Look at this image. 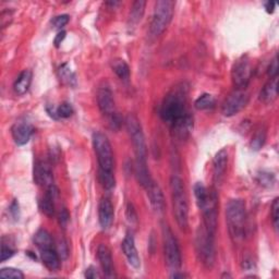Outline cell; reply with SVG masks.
<instances>
[{
    "label": "cell",
    "mask_w": 279,
    "mask_h": 279,
    "mask_svg": "<svg viewBox=\"0 0 279 279\" xmlns=\"http://www.w3.org/2000/svg\"><path fill=\"white\" fill-rule=\"evenodd\" d=\"M163 238H164V250L166 262L170 270L179 271L181 267V253L180 248L178 245L177 238L173 234V231L167 226H163Z\"/></svg>",
    "instance_id": "obj_9"
},
{
    "label": "cell",
    "mask_w": 279,
    "mask_h": 279,
    "mask_svg": "<svg viewBox=\"0 0 279 279\" xmlns=\"http://www.w3.org/2000/svg\"><path fill=\"white\" fill-rule=\"evenodd\" d=\"M114 206L108 199H103L98 206V221L103 229H109L114 223Z\"/></svg>",
    "instance_id": "obj_18"
},
{
    "label": "cell",
    "mask_w": 279,
    "mask_h": 279,
    "mask_svg": "<svg viewBox=\"0 0 279 279\" xmlns=\"http://www.w3.org/2000/svg\"><path fill=\"white\" fill-rule=\"evenodd\" d=\"M267 73H269L271 78H275V76H278V59H277V56L271 61L269 70H267Z\"/></svg>",
    "instance_id": "obj_38"
},
{
    "label": "cell",
    "mask_w": 279,
    "mask_h": 279,
    "mask_svg": "<svg viewBox=\"0 0 279 279\" xmlns=\"http://www.w3.org/2000/svg\"><path fill=\"white\" fill-rule=\"evenodd\" d=\"M126 127L131 139L135 153V163H147V147L141 123L134 115L129 114L126 118Z\"/></svg>",
    "instance_id": "obj_5"
},
{
    "label": "cell",
    "mask_w": 279,
    "mask_h": 279,
    "mask_svg": "<svg viewBox=\"0 0 279 279\" xmlns=\"http://www.w3.org/2000/svg\"><path fill=\"white\" fill-rule=\"evenodd\" d=\"M222 277H231L230 275H228V274H225V275H223Z\"/></svg>",
    "instance_id": "obj_48"
},
{
    "label": "cell",
    "mask_w": 279,
    "mask_h": 279,
    "mask_svg": "<svg viewBox=\"0 0 279 279\" xmlns=\"http://www.w3.org/2000/svg\"><path fill=\"white\" fill-rule=\"evenodd\" d=\"M70 17L68 14H61V15H57L52 19L51 23L53 28L59 29V31H62L63 26H66L69 23Z\"/></svg>",
    "instance_id": "obj_34"
},
{
    "label": "cell",
    "mask_w": 279,
    "mask_h": 279,
    "mask_svg": "<svg viewBox=\"0 0 279 279\" xmlns=\"http://www.w3.org/2000/svg\"><path fill=\"white\" fill-rule=\"evenodd\" d=\"M14 253H15L14 250H12V249H11L10 247H7L3 243V245L1 246V253H0V254H1V258H0V261H1V262H4V261H7V260L12 258Z\"/></svg>",
    "instance_id": "obj_36"
},
{
    "label": "cell",
    "mask_w": 279,
    "mask_h": 279,
    "mask_svg": "<svg viewBox=\"0 0 279 279\" xmlns=\"http://www.w3.org/2000/svg\"><path fill=\"white\" fill-rule=\"evenodd\" d=\"M170 189L177 224L180 229L187 230L189 226V206L185 182L180 177L173 176L170 179Z\"/></svg>",
    "instance_id": "obj_3"
},
{
    "label": "cell",
    "mask_w": 279,
    "mask_h": 279,
    "mask_svg": "<svg viewBox=\"0 0 279 279\" xmlns=\"http://www.w3.org/2000/svg\"><path fill=\"white\" fill-rule=\"evenodd\" d=\"M174 9L175 2L171 0H159L155 3L150 25V35L152 37H158L168 27L169 23L173 20Z\"/></svg>",
    "instance_id": "obj_4"
},
{
    "label": "cell",
    "mask_w": 279,
    "mask_h": 279,
    "mask_svg": "<svg viewBox=\"0 0 279 279\" xmlns=\"http://www.w3.org/2000/svg\"><path fill=\"white\" fill-rule=\"evenodd\" d=\"M188 277L186 274H183V273H179V271H175V273L173 275H171V278H186Z\"/></svg>",
    "instance_id": "obj_47"
},
{
    "label": "cell",
    "mask_w": 279,
    "mask_h": 279,
    "mask_svg": "<svg viewBox=\"0 0 279 279\" xmlns=\"http://www.w3.org/2000/svg\"><path fill=\"white\" fill-rule=\"evenodd\" d=\"M10 214L11 216H12L15 221H17L20 217V207H19V203H17V201L14 200L12 202V204L10 206Z\"/></svg>",
    "instance_id": "obj_40"
},
{
    "label": "cell",
    "mask_w": 279,
    "mask_h": 279,
    "mask_svg": "<svg viewBox=\"0 0 279 279\" xmlns=\"http://www.w3.org/2000/svg\"><path fill=\"white\" fill-rule=\"evenodd\" d=\"M145 5H146V2L143 1V0H136V1L133 2L132 7H131V11H130V14H129V25L130 26H135L139 24L140 21L142 20V17H143V15H144Z\"/></svg>",
    "instance_id": "obj_24"
},
{
    "label": "cell",
    "mask_w": 279,
    "mask_h": 279,
    "mask_svg": "<svg viewBox=\"0 0 279 279\" xmlns=\"http://www.w3.org/2000/svg\"><path fill=\"white\" fill-rule=\"evenodd\" d=\"M112 70L117 74V76L119 79L126 81L130 78V68L128 66V63L122 60V59H115L111 63Z\"/></svg>",
    "instance_id": "obj_26"
},
{
    "label": "cell",
    "mask_w": 279,
    "mask_h": 279,
    "mask_svg": "<svg viewBox=\"0 0 279 279\" xmlns=\"http://www.w3.org/2000/svg\"><path fill=\"white\" fill-rule=\"evenodd\" d=\"M145 190L152 209L157 214L163 213L165 210V199L162 189H160L157 183L153 180L150 185L145 188Z\"/></svg>",
    "instance_id": "obj_16"
},
{
    "label": "cell",
    "mask_w": 279,
    "mask_h": 279,
    "mask_svg": "<svg viewBox=\"0 0 279 279\" xmlns=\"http://www.w3.org/2000/svg\"><path fill=\"white\" fill-rule=\"evenodd\" d=\"M69 218H70L69 213H68V211L63 207V209L60 211V213H59V223H60V225H61V226H62L63 228L66 227V225L68 224Z\"/></svg>",
    "instance_id": "obj_41"
},
{
    "label": "cell",
    "mask_w": 279,
    "mask_h": 279,
    "mask_svg": "<svg viewBox=\"0 0 279 279\" xmlns=\"http://www.w3.org/2000/svg\"><path fill=\"white\" fill-rule=\"evenodd\" d=\"M249 103V94L245 90H236L226 98L223 105V115L226 117L235 116L245 108Z\"/></svg>",
    "instance_id": "obj_11"
},
{
    "label": "cell",
    "mask_w": 279,
    "mask_h": 279,
    "mask_svg": "<svg viewBox=\"0 0 279 279\" xmlns=\"http://www.w3.org/2000/svg\"><path fill=\"white\" fill-rule=\"evenodd\" d=\"M46 190L47 191H46L45 197L43 198V200L40 201V204H39L40 210L46 216L52 217L53 215H55V212H56L55 201L58 197V189L56 188L55 185H53Z\"/></svg>",
    "instance_id": "obj_20"
},
{
    "label": "cell",
    "mask_w": 279,
    "mask_h": 279,
    "mask_svg": "<svg viewBox=\"0 0 279 279\" xmlns=\"http://www.w3.org/2000/svg\"><path fill=\"white\" fill-rule=\"evenodd\" d=\"M73 107L70 103L64 102L57 108V114L59 118H69L73 115Z\"/></svg>",
    "instance_id": "obj_33"
},
{
    "label": "cell",
    "mask_w": 279,
    "mask_h": 279,
    "mask_svg": "<svg viewBox=\"0 0 279 279\" xmlns=\"http://www.w3.org/2000/svg\"><path fill=\"white\" fill-rule=\"evenodd\" d=\"M58 73H59V78H60V80L64 83V84H67L69 86L76 85L75 74L73 71L70 69V67L67 63H63L62 66H60V68L58 70Z\"/></svg>",
    "instance_id": "obj_27"
},
{
    "label": "cell",
    "mask_w": 279,
    "mask_h": 279,
    "mask_svg": "<svg viewBox=\"0 0 279 279\" xmlns=\"http://www.w3.org/2000/svg\"><path fill=\"white\" fill-rule=\"evenodd\" d=\"M34 128L29 122L26 120H19L16 121L12 129H11V133H12V138L15 142L16 145H25L27 142L31 139L33 134Z\"/></svg>",
    "instance_id": "obj_15"
},
{
    "label": "cell",
    "mask_w": 279,
    "mask_h": 279,
    "mask_svg": "<svg viewBox=\"0 0 279 279\" xmlns=\"http://www.w3.org/2000/svg\"><path fill=\"white\" fill-rule=\"evenodd\" d=\"M226 222L230 238L235 243L245 239L246 235V204L240 199L231 200L226 207Z\"/></svg>",
    "instance_id": "obj_2"
},
{
    "label": "cell",
    "mask_w": 279,
    "mask_h": 279,
    "mask_svg": "<svg viewBox=\"0 0 279 279\" xmlns=\"http://www.w3.org/2000/svg\"><path fill=\"white\" fill-rule=\"evenodd\" d=\"M66 31H59L58 34L56 35V37H55V40H53V43H55V46L56 47H59L60 46V44L63 41V39L66 38Z\"/></svg>",
    "instance_id": "obj_43"
},
{
    "label": "cell",
    "mask_w": 279,
    "mask_h": 279,
    "mask_svg": "<svg viewBox=\"0 0 279 279\" xmlns=\"http://www.w3.org/2000/svg\"><path fill=\"white\" fill-rule=\"evenodd\" d=\"M97 105L102 114L108 118V120H112L118 116L115 107V100L110 88L104 85L100 86L97 91Z\"/></svg>",
    "instance_id": "obj_12"
},
{
    "label": "cell",
    "mask_w": 279,
    "mask_h": 279,
    "mask_svg": "<svg viewBox=\"0 0 279 279\" xmlns=\"http://www.w3.org/2000/svg\"><path fill=\"white\" fill-rule=\"evenodd\" d=\"M97 258L102 266V270L104 272V275L107 278H116V272L114 266V261H112L111 253L109 249L105 245H100L97 249Z\"/></svg>",
    "instance_id": "obj_17"
},
{
    "label": "cell",
    "mask_w": 279,
    "mask_h": 279,
    "mask_svg": "<svg viewBox=\"0 0 279 279\" xmlns=\"http://www.w3.org/2000/svg\"><path fill=\"white\" fill-rule=\"evenodd\" d=\"M122 250L124 255H126L129 264L132 267H134V269H139L141 264L140 257H139L138 250H136L135 248L133 236L130 233L127 234V236L124 237V239L122 241Z\"/></svg>",
    "instance_id": "obj_19"
},
{
    "label": "cell",
    "mask_w": 279,
    "mask_h": 279,
    "mask_svg": "<svg viewBox=\"0 0 279 279\" xmlns=\"http://www.w3.org/2000/svg\"><path fill=\"white\" fill-rule=\"evenodd\" d=\"M195 248L199 259L206 267H212L215 263V245H214V235L206 230L203 226H200L195 235Z\"/></svg>",
    "instance_id": "obj_7"
},
{
    "label": "cell",
    "mask_w": 279,
    "mask_h": 279,
    "mask_svg": "<svg viewBox=\"0 0 279 279\" xmlns=\"http://www.w3.org/2000/svg\"><path fill=\"white\" fill-rule=\"evenodd\" d=\"M34 181L37 186L48 189L53 186V175L50 165L46 160H37L34 165Z\"/></svg>",
    "instance_id": "obj_13"
},
{
    "label": "cell",
    "mask_w": 279,
    "mask_h": 279,
    "mask_svg": "<svg viewBox=\"0 0 279 279\" xmlns=\"http://www.w3.org/2000/svg\"><path fill=\"white\" fill-rule=\"evenodd\" d=\"M275 7H276V2H274V1H269V2L265 4V9H266V11L269 13L274 12Z\"/></svg>",
    "instance_id": "obj_45"
},
{
    "label": "cell",
    "mask_w": 279,
    "mask_h": 279,
    "mask_svg": "<svg viewBox=\"0 0 279 279\" xmlns=\"http://www.w3.org/2000/svg\"><path fill=\"white\" fill-rule=\"evenodd\" d=\"M46 110L48 112V115L53 118V119H59L58 114H57V108H53V106H47L46 107Z\"/></svg>",
    "instance_id": "obj_44"
},
{
    "label": "cell",
    "mask_w": 279,
    "mask_h": 279,
    "mask_svg": "<svg viewBox=\"0 0 279 279\" xmlns=\"http://www.w3.org/2000/svg\"><path fill=\"white\" fill-rule=\"evenodd\" d=\"M228 165V152L227 150L219 151L215 157H214L213 162V181L214 185L216 187H221L224 181L225 175H226Z\"/></svg>",
    "instance_id": "obj_14"
},
{
    "label": "cell",
    "mask_w": 279,
    "mask_h": 279,
    "mask_svg": "<svg viewBox=\"0 0 279 279\" xmlns=\"http://www.w3.org/2000/svg\"><path fill=\"white\" fill-rule=\"evenodd\" d=\"M32 83V72L29 70L22 71L14 82L13 90L17 95H24Z\"/></svg>",
    "instance_id": "obj_23"
},
{
    "label": "cell",
    "mask_w": 279,
    "mask_h": 279,
    "mask_svg": "<svg viewBox=\"0 0 279 279\" xmlns=\"http://www.w3.org/2000/svg\"><path fill=\"white\" fill-rule=\"evenodd\" d=\"M98 179L102 186L106 190L114 189L116 186V179L114 173H107V171H98Z\"/></svg>",
    "instance_id": "obj_29"
},
{
    "label": "cell",
    "mask_w": 279,
    "mask_h": 279,
    "mask_svg": "<svg viewBox=\"0 0 279 279\" xmlns=\"http://www.w3.org/2000/svg\"><path fill=\"white\" fill-rule=\"evenodd\" d=\"M199 209L203 214L204 227L206 230L215 236L217 229V218H218V195L216 189H210L207 192V197L203 201Z\"/></svg>",
    "instance_id": "obj_8"
},
{
    "label": "cell",
    "mask_w": 279,
    "mask_h": 279,
    "mask_svg": "<svg viewBox=\"0 0 279 279\" xmlns=\"http://www.w3.org/2000/svg\"><path fill=\"white\" fill-rule=\"evenodd\" d=\"M34 243L39 250H44V249L53 248V241L51 236L47 233L45 229L38 230L34 236Z\"/></svg>",
    "instance_id": "obj_25"
},
{
    "label": "cell",
    "mask_w": 279,
    "mask_h": 279,
    "mask_svg": "<svg viewBox=\"0 0 279 279\" xmlns=\"http://www.w3.org/2000/svg\"><path fill=\"white\" fill-rule=\"evenodd\" d=\"M57 252L59 254V257H60V259H62V260L67 259V257H68V247L66 245V242H64V241H59L58 242Z\"/></svg>",
    "instance_id": "obj_39"
},
{
    "label": "cell",
    "mask_w": 279,
    "mask_h": 279,
    "mask_svg": "<svg viewBox=\"0 0 279 279\" xmlns=\"http://www.w3.org/2000/svg\"><path fill=\"white\" fill-rule=\"evenodd\" d=\"M258 181L262 185L263 187H267L270 188L275 182V176L271 174V173H265V171H262V173L258 175Z\"/></svg>",
    "instance_id": "obj_32"
},
{
    "label": "cell",
    "mask_w": 279,
    "mask_h": 279,
    "mask_svg": "<svg viewBox=\"0 0 279 279\" xmlns=\"http://www.w3.org/2000/svg\"><path fill=\"white\" fill-rule=\"evenodd\" d=\"M278 95V76L272 78L266 83L260 93V100L264 104H271L277 98Z\"/></svg>",
    "instance_id": "obj_21"
},
{
    "label": "cell",
    "mask_w": 279,
    "mask_h": 279,
    "mask_svg": "<svg viewBox=\"0 0 279 279\" xmlns=\"http://www.w3.org/2000/svg\"><path fill=\"white\" fill-rule=\"evenodd\" d=\"M266 141V129H259L253 135L251 141V147L254 151H260Z\"/></svg>",
    "instance_id": "obj_30"
},
{
    "label": "cell",
    "mask_w": 279,
    "mask_h": 279,
    "mask_svg": "<svg viewBox=\"0 0 279 279\" xmlns=\"http://www.w3.org/2000/svg\"><path fill=\"white\" fill-rule=\"evenodd\" d=\"M215 98H214L213 95L211 94H203L195 100L194 103V107L198 110H207V109H212L215 106Z\"/></svg>",
    "instance_id": "obj_28"
},
{
    "label": "cell",
    "mask_w": 279,
    "mask_h": 279,
    "mask_svg": "<svg viewBox=\"0 0 279 279\" xmlns=\"http://www.w3.org/2000/svg\"><path fill=\"white\" fill-rule=\"evenodd\" d=\"M252 76V67L250 60L247 57H242L238 61H236L231 71L234 85L237 90H245Z\"/></svg>",
    "instance_id": "obj_10"
},
{
    "label": "cell",
    "mask_w": 279,
    "mask_h": 279,
    "mask_svg": "<svg viewBox=\"0 0 279 279\" xmlns=\"http://www.w3.org/2000/svg\"><path fill=\"white\" fill-rule=\"evenodd\" d=\"M127 218L130 224H136L138 223V215H136L134 207L131 203H129L127 206Z\"/></svg>",
    "instance_id": "obj_37"
},
{
    "label": "cell",
    "mask_w": 279,
    "mask_h": 279,
    "mask_svg": "<svg viewBox=\"0 0 279 279\" xmlns=\"http://www.w3.org/2000/svg\"><path fill=\"white\" fill-rule=\"evenodd\" d=\"M85 277L90 279H96V278H100V275L98 274V272L95 267L91 266L85 271Z\"/></svg>",
    "instance_id": "obj_42"
},
{
    "label": "cell",
    "mask_w": 279,
    "mask_h": 279,
    "mask_svg": "<svg viewBox=\"0 0 279 279\" xmlns=\"http://www.w3.org/2000/svg\"><path fill=\"white\" fill-rule=\"evenodd\" d=\"M39 251L41 262L49 271H57L60 267V257H59L57 250L53 248H48Z\"/></svg>",
    "instance_id": "obj_22"
},
{
    "label": "cell",
    "mask_w": 279,
    "mask_h": 279,
    "mask_svg": "<svg viewBox=\"0 0 279 279\" xmlns=\"http://www.w3.org/2000/svg\"><path fill=\"white\" fill-rule=\"evenodd\" d=\"M0 277L1 278H13V279H23L24 274L19 270L11 269V267H5L0 271Z\"/></svg>",
    "instance_id": "obj_31"
},
{
    "label": "cell",
    "mask_w": 279,
    "mask_h": 279,
    "mask_svg": "<svg viewBox=\"0 0 279 279\" xmlns=\"http://www.w3.org/2000/svg\"><path fill=\"white\" fill-rule=\"evenodd\" d=\"M252 267H253L252 260H250V259H245V260H243V269L249 270V269H252Z\"/></svg>",
    "instance_id": "obj_46"
},
{
    "label": "cell",
    "mask_w": 279,
    "mask_h": 279,
    "mask_svg": "<svg viewBox=\"0 0 279 279\" xmlns=\"http://www.w3.org/2000/svg\"><path fill=\"white\" fill-rule=\"evenodd\" d=\"M160 117L171 128L190 116L187 108V87L181 84L174 87L163 100Z\"/></svg>",
    "instance_id": "obj_1"
},
{
    "label": "cell",
    "mask_w": 279,
    "mask_h": 279,
    "mask_svg": "<svg viewBox=\"0 0 279 279\" xmlns=\"http://www.w3.org/2000/svg\"><path fill=\"white\" fill-rule=\"evenodd\" d=\"M272 217H273V224L276 229V233L278 231V221H279V200L276 198L273 202L272 205Z\"/></svg>",
    "instance_id": "obj_35"
},
{
    "label": "cell",
    "mask_w": 279,
    "mask_h": 279,
    "mask_svg": "<svg viewBox=\"0 0 279 279\" xmlns=\"http://www.w3.org/2000/svg\"><path fill=\"white\" fill-rule=\"evenodd\" d=\"M93 147L98 162V171L114 173V153L110 142L102 132L93 134Z\"/></svg>",
    "instance_id": "obj_6"
}]
</instances>
